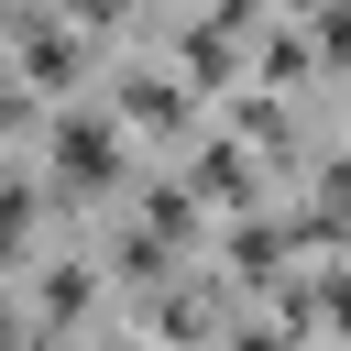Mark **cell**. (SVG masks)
<instances>
[{"label":"cell","instance_id":"cell-2","mask_svg":"<svg viewBox=\"0 0 351 351\" xmlns=\"http://www.w3.org/2000/svg\"><path fill=\"white\" fill-rule=\"evenodd\" d=\"M0 121H22V88H11V77H0Z\"/></svg>","mask_w":351,"mask_h":351},{"label":"cell","instance_id":"cell-1","mask_svg":"<svg viewBox=\"0 0 351 351\" xmlns=\"http://www.w3.org/2000/svg\"><path fill=\"white\" fill-rule=\"evenodd\" d=\"M55 165H66L77 186H99V176L121 165V143H110V121H88V110H66V121H55Z\"/></svg>","mask_w":351,"mask_h":351},{"label":"cell","instance_id":"cell-3","mask_svg":"<svg viewBox=\"0 0 351 351\" xmlns=\"http://www.w3.org/2000/svg\"><path fill=\"white\" fill-rule=\"evenodd\" d=\"M0 351H11V329H0Z\"/></svg>","mask_w":351,"mask_h":351}]
</instances>
